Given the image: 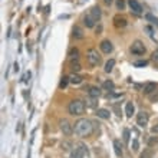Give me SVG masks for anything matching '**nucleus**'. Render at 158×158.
Segmentation results:
<instances>
[{"label": "nucleus", "mask_w": 158, "mask_h": 158, "mask_svg": "<svg viewBox=\"0 0 158 158\" xmlns=\"http://www.w3.org/2000/svg\"><path fill=\"white\" fill-rule=\"evenodd\" d=\"M73 131H75V134L81 138L89 137V135L94 132V124H92V121L86 119V118H82V119H79L75 122Z\"/></svg>", "instance_id": "1"}, {"label": "nucleus", "mask_w": 158, "mask_h": 158, "mask_svg": "<svg viewBox=\"0 0 158 158\" xmlns=\"http://www.w3.org/2000/svg\"><path fill=\"white\" fill-rule=\"evenodd\" d=\"M68 111L71 115L73 117H81L83 112H85V104H83V101L81 99H72L68 105Z\"/></svg>", "instance_id": "2"}, {"label": "nucleus", "mask_w": 158, "mask_h": 158, "mask_svg": "<svg viewBox=\"0 0 158 158\" xmlns=\"http://www.w3.org/2000/svg\"><path fill=\"white\" fill-rule=\"evenodd\" d=\"M86 59H88V62H89V65H92V66H96V65H99L101 63V55L98 53V50L96 49H89L88 50Z\"/></svg>", "instance_id": "3"}, {"label": "nucleus", "mask_w": 158, "mask_h": 158, "mask_svg": "<svg viewBox=\"0 0 158 158\" xmlns=\"http://www.w3.org/2000/svg\"><path fill=\"white\" fill-rule=\"evenodd\" d=\"M85 154H86V147L82 142H79V144H75V147L72 148L71 158H83Z\"/></svg>", "instance_id": "4"}, {"label": "nucleus", "mask_w": 158, "mask_h": 158, "mask_svg": "<svg viewBox=\"0 0 158 158\" xmlns=\"http://www.w3.org/2000/svg\"><path fill=\"white\" fill-rule=\"evenodd\" d=\"M59 127H60V131L63 132V135H66V137H69V135L73 132V125H72L68 119L59 121Z\"/></svg>", "instance_id": "5"}, {"label": "nucleus", "mask_w": 158, "mask_h": 158, "mask_svg": "<svg viewBox=\"0 0 158 158\" xmlns=\"http://www.w3.org/2000/svg\"><path fill=\"white\" fill-rule=\"evenodd\" d=\"M131 52H132L134 55H144L145 53V46H144V43L139 40H135L132 43V46H131Z\"/></svg>", "instance_id": "6"}, {"label": "nucleus", "mask_w": 158, "mask_h": 158, "mask_svg": "<svg viewBox=\"0 0 158 158\" xmlns=\"http://www.w3.org/2000/svg\"><path fill=\"white\" fill-rule=\"evenodd\" d=\"M99 48H101V50L104 52V53H111L114 50V46H112V42L111 40H108V39H105V40H102L101 42V45H99Z\"/></svg>", "instance_id": "7"}, {"label": "nucleus", "mask_w": 158, "mask_h": 158, "mask_svg": "<svg viewBox=\"0 0 158 158\" xmlns=\"http://www.w3.org/2000/svg\"><path fill=\"white\" fill-rule=\"evenodd\" d=\"M137 124L139 125V127H145L147 124H148V114L144 112V111H141V112H138L137 115Z\"/></svg>", "instance_id": "8"}, {"label": "nucleus", "mask_w": 158, "mask_h": 158, "mask_svg": "<svg viewBox=\"0 0 158 158\" xmlns=\"http://www.w3.org/2000/svg\"><path fill=\"white\" fill-rule=\"evenodd\" d=\"M128 4L135 15H141L142 13V6L138 3V0H128Z\"/></svg>", "instance_id": "9"}, {"label": "nucleus", "mask_w": 158, "mask_h": 158, "mask_svg": "<svg viewBox=\"0 0 158 158\" xmlns=\"http://www.w3.org/2000/svg\"><path fill=\"white\" fill-rule=\"evenodd\" d=\"M114 26L115 27H125L127 26V17L117 15V16L114 17Z\"/></svg>", "instance_id": "10"}, {"label": "nucleus", "mask_w": 158, "mask_h": 158, "mask_svg": "<svg viewBox=\"0 0 158 158\" xmlns=\"http://www.w3.org/2000/svg\"><path fill=\"white\" fill-rule=\"evenodd\" d=\"M72 35H73V38L75 39H83L85 33H83V29L81 26H73V29H72Z\"/></svg>", "instance_id": "11"}, {"label": "nucleus", "mask_w": 158, "mask_h": 158, "mask_svg": "<svg viewBox=\"0 0 158 158\" xmlns=\"http://www.w3.org/2000/svg\"><path fill=\"white\" fill-rule=\"evenodd\" d=\"M89 15L92 16V19H94V20L98 22V20L101 19V15H102V13H101V9L98 7V6H95V7H92V9H91Z\"/></svg>", "instance_id": "12"}, {"label": "nucleus", "mask_w": 158, "mask_h": 158, "mask_svg": "<svg viewBox=\"0 0 158 158\" xmlns=\"http://www.w3.org/2000/svg\"><path fill=\"white\" fill-rule=\"evenodd\" d=\"M68 56H69V60H71V62H78V59H79V50L76 49V48H72V49L69 50Z\"/></svg>", "instance_id": "13"}, {"label": "nucleus", "mask_w": 158, "mask_h": 158, "mask_svg": "<svg viewBox=\"0 0 158 158\" xmlns=\"http://www.w3.org/2000/svg\"><path fill=\"white\" fill-rule=\"evenodd\" d=\"M88 95L91 96L92 99H96V98H99V96H101V91H99V88H96V86H91V88H89V91H88Z\"/></svg>", "instance_id": "14"}, {"label": "nucleus", "mask_w": 158, "mask_h": 158, "mask_svg": "<svg viewBox=\"0 0 158 158\" xmlns=\"http://www.w3.org/2000/svg\"><path fill=\"white\" fill-rule=\"evenodd\" d=\"M155 89H157V85H155L154 82H148V83H145V86H144V94H145V95H151Z\"/></svg>", "instance_id": "15"}, {"label": "nucleus", "mask_w": 158, "mask_h": 158, "mask_svg": "<svg viewBox=\"0 0 158 158\" xmlns=\"http://www.w3.org/2000/svg\"><path fill=\"white\" fill-rule=\"evenodd\" d=\"M114 150H115L117 157H122V144L119 139H114Z\"/></svg>", "instance_id": "16"}, {"label": "nucleus", "mask_w": 158, "mask_h": 158, "mask_svg": "<svg viewBox=\"0 0 158 158\" xmlns=\"http://www.w3.org/2000/svg\"><path fill=\"white\" fill-rule=\"evenodd\" d=\"M95 23H96V22L92 19V16L89 15V13H88L86 16H83V25L86 26V27H94V26H95Z\"/></svg>", "instance_id": "17"}, {"label": "nucleus", "mask_w": 158, "mask_h": 158, "mask_svg": "<svg viewBox=\"0 0 158 158\" xmlns=\"http://www.w3.org/2000/svg\"><path fill=\"white\" fill-rule=\"evenodd\" d=\"M96 115L99 118H102V119H109V117H111V114H109L108 109H104V108L98 109V111H96Z\"/></svg>", "instance_id": "18"}, {"label": "nucleus", "mask_w": 158, "mask_h": 158, "mask_svg": "<svg viewBox=\"0 0 158 158\" xmlns=\"http://www.w3.org/2000/svg\"><path fill=\"white\" fill-rule=\"evenodd\" d=\"M135 112V108H134V104L132 102H127V106H125V114H127V117L131 118Z\"/></svg>", "instance_id": "19"}, {"label": "nucleus", "mask_w": 158, "mask_h": 158, "mask_svg": "<svg viewBox=\"0 0 158 158\" xmlns=\"http://www.w3.org/2000/svg\"><path fill=\"white\" fill-rule=\"evenodd\" d=\"M68 78H69V83H72V85H79L82 82V78L76 73H71V76H68Z\"/></svg>", "instance_id": "20"}, {"label": "nucleus", "mask_w": 158, "mask_h": 158, "mask_svg": "<svg viewBox=\"0 0 158 158\" xmlns=\"http://www.w3.org/2000/svg\"><path fill=\"white\" fill-rule=\"evenodd\" d=\"M114 66H115V59H109L108 62L105 63V72L109 73V72L114 69Z\"/></svg>", "instance_id": "21"}, {"label": "nucleus", "mask_w": 158, "mask_h": 158, "mask_svg": "<svg viewBox=\"0 0 158 158\" xmlns=\"http://www.w3.org/2000/svg\"><path fill=\"white\" fill-rule=\"evenodd\" d=\"M152 157H154L152 150H151V148H147V150H144V152L141 154V157L139 158H152Z\"/></svg>", "instance_id": "22"}, {"label": "nucleus", "mask_w": 158, "mask_h": 158, "mask_svg": "<svg viewBox=\"0 0 158 158\" xmlns=\"http://www.w3.org/2000/svg\"><path fill=\"white\" fill-rule=\"evenodd\" d=\"M81 69H82V66H81L78 62H71V71H72V73H76V72H79Z\"/></svg>", "instance_id": "23"}, {"label": "nucleus", "mask_w": 158, "mask_h": 158, "mask_svg": "<svg viewBox=\"0 0 158 158\" xmlns=\"http://www.w3.org/2000/svg\"><path fill=\"white\" fill-rule=\"evenodd\" d=\"M68 83H69V78H62V81L59 83V88H60V89H65V88L68 86Z\"/></svg>", "instance_id": "24"}, {"label": "nucleus", "mask_w": 158, "mask_h": 158, "mask_svg": "<svg viewBox=\"0 0 158 158\" xmlns=\"http://www.w3.org/2000/svg\"><path fill=\"white\" fill-rule=\"evenodd\" d=\"M104 88H105V89H108V91L114 89V82H112V81H105V82H104Z\"/></svg>", "instance_id": "25"}, {"label": "nucleus", "mask_w": 158, "mask_h": 158, "mask_svg": "<svg viewBox=\"0 0 158 158\" xmlns=\"http://www.w3.org/2000/svg\"><path fill=\"white\" fill-rule=\"evenodd\" d=\"M125 6H127L125 0H117V7H118V10H124Z\"/></svg>", "instance_id": "26"}, {"label": "nucleus", "mask_w": 158, "mask_h": 158, "mask_svg": "<svg viewBox=\"0 0 158 158\" xmlns=\"http://www.w3.org/2000/svg\"><path fill=\"white\" fill-rule=\"evenodd\" d=\"M147 65H148V60H138V62L134 63L135 68H142V66H147Z\"/></svg>", "instance_id": "27"}, {"label": "nucleus", "mask_w": 158, "mask_h": 158, "mask_svg": "<svg viewBox=\"0 0 158 158\" xmlns=\"http://www.w3.org/2000/svg\"><path fill=\"white\" fill-rule=\"evenodd\" d=\"M147 20H151V22H152V23H155V25H158V19H157V17H154V16H152V15H147Z\"/></svg>", "instance_id": "28"}, {"label": "nucleus", "mask_w": 158, "mask_h": 158, "mask_svg": "<svg viewBox=\"0 0 158 158\" xmlns=\"http://www.w3.org/2000/svg\"><path fill=\"white\" fill-rule=\"evenodd\" d=\"M157 142H158V138L157 137H151L150 138V139H148V145H155V144H157Z\"/></svg>", "instance_id": "29"}, {"label": "nucleus", "mask_w": 158, "mask_h": 158, "mask_svg": "<svg viewBox=\"0 0 158 158\" xmlns=\"http://www.w3.org/2000/svg\"><path fill=\"white\" fill-rule=\"evenodd\" d=\"M150 99L151 101H152V102H155V101H158V91L157 92H152V94H151V95H150Z\"/></svg>", "instance_id": "30"}, {"label": "nucleus", "mask_w": 158, "mask_h": 158, "mask_svg": "<svg viewBox=\"0 0 158 158\" xmlns=\"http://www.w3.org/2000/svg\"><path fill=\"white\" fill-rule=\"evenodd\" d=\"M124 141L129 142V129H124Z\"/></svg>", "instance_id": "31"}, {"label": "nucleus", "mask_w": 158, "mask_h": 158, "mask_svg": "<svg viewBox=\"0 0 158 158\" xmlns=\"http://www.w3.org/2000/svg\"><path fill=\"white\" fill-rule=\"evenodd\" d=\"M138 148H139V144H138L137 139H134L132 141V151H138Z\"/></svg>", "instance_id": "32"}, {"label": "nucleus", "mask_w": 158, "mask_h": 158, "mask_svg": "<svg viewBox=\"0 0 158 158\" xmlns=\"http://www.w3.org/2000/svg\"><path fill=\"white\" fill-rule=\"evenodd\" d=\"M69 147H71V144H69V142H62V150L68 151V150H69Z\"/></svg>", "instance_id": "33"}, {"label": "nucleus", "mask_w": 158, "mask_h": 158, "mask_svg": "<svg viewBox=\"0 0 158 158\" xmlns=\"http://www.w3.org/2000/svg\"><path fill=\"white\" fill-rule=\"evenodd\" d=\"M151 132H152V134H158V124L154 125V127L151 128Z\"/></svg>", "instance_id": "34"}, {"label": "nucleus", "mask_w": 158, "mask_h": 158, "mask_svg": "<svg viewBox=\"0 0 158 158\" xmlns=\"http://www.w3.org/2000/svg\"><path fill=\"white\" fill-rule=\"evenodd\" d=\"M114 109H115V112H117L118 115H121V111H119V106H118V105H114Z\"/></svg>", "instance_id": "35"}, {"label": "nucleus", "mask_w": 158, "mask_h": 158, "mask_svg": "<svg viewBox=\"0 0 158 158\" xmlns=\"http://www.w3.org/2000/svg\"><path fill=\"white\" fill-rule=\"evenodd\" d=\"M112 2H114V0H104V3L106 4V6H109V4L112 3Z\"/></svg>", "instance_id": "36"}, {"label": "nucleus", "mask_w": 158, "mask_h": 158, "mask_svg": "<svg viewBox=\"0 0 158 158\" xmlns=\"http://www.w3.org/2000/svg\"><path fill=\"white\" fill-rule=\"evenodd\" d=\"M15 71H19V65H17V62L15 63Z\"/></svg>", "instance_id": "37"}]
</instances>
